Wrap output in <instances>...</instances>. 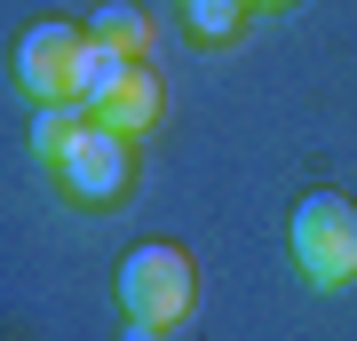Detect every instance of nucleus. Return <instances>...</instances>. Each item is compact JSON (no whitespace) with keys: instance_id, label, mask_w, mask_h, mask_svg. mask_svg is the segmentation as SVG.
<instances>
[{"instance_id":"9","label":"nucleus","mask_w":357,"mask_h":341,"mask_svg":"<svg viewBox=\"0 0 357 341\" xmlns=\"http://www.w3.org/2000/svg\"><path fill=\"white\" fill-rule=\"evenodd\" d=\"M88 32L112 40V48H128V56H151V8H135V0H103L88 16Z\"/></svg>"},{"instance_id":"7","label":"nucleus","mask_w":357,"mask_h":341,"mask_svg":"<svg viewBox=\"0 0 357 341\" xmlns=\"http://www.w3.org/2000/svg\"><path fill=\"white\" fill-rule=\"evenodd\" d=\"M135 63H143V56H128V48H112V40H96V32H88V48H79V103H88V112H103Z\"/></svg>"},{"instance_id":"11","label":"nucleus","mask_w":357,"mask_h":341,"mask_svg":"<svg viewBox=\"0 0 357 341\" xmlns=\"http://www.w3.org/2000/svg\"><path fill=\"white\" fill-rule=\"evenodd\" d=\"M255 8H294V0H255Z\"/></svg>"},{"instance_id":"3","label":"nucleus","mask_w":357,"mask_h":341,"mask_svg":"<svg viewBox=\"0 0 357 341\" xmlns=\"http://www.w3.org/2000/svg\"><path fill=\"white\" fill-rule=\"evenodd\" d=\"M79 48H88V24L40 16V24L16 40V88L32 103H79Z\"/></svg>"},{"instance_id":"6","label":"nucleus","mask_w":357,"mask_h":341,"mask_svg":"<svg viewBox=\"0 0 357 341\" xmlns=\"http://www.w3.org/2000/svg\"><path fill=\"white\" fill-rule=\"evenodd\" d=\"M88 135H96V112H88V103H40V119H32V151L48 159V167H64Z\"/></svg>"},{"instance_id":"1","label":"nucleus","mask_w":357,"mask_h":341,"mask_svg":"<svg viewBox=\"0 0 357 341\" xmlns=\"http://www.w3.org/2000/svg\"><path fill=\"white\" fill-rule=\"evenodd\" d=\"M294 262H302L310 286H349L357 278V206L342 190H310L294 206Z\"/></svg>"},{"instance_id":"10","label":"nucleus","mask_w":357,"mask_h":341,"mask_svg":"<svg viewBox=\"0 0 357 341\" xmlns=\"http://www.w3.org/2000/svg\"><path fill=\"white\" fill-rule=\"evenodd\" d=\"M119 341H159V326H143V317H128V333Z\"/></svg>"},{"instance_id":"5","label":"nucleus","mask_w":357,"mask_h":341,"mask_svg":"<svg viewBox=\"0 0 357 341\" xmlns=\"http://www.w3.org/2000/svg\"><path fill=\"white\" fill-rule=\"evenodd\" d=\"M159 112H167V88H159V72H151V63H135V72L119 79V96L103 103L96 119L112 127V135H128V143H135V135H151V127H159Z\"/></svg>"},{"instance_id":"8","label":"nucleus","mask_w":357,"mask_h":341,"mask_svg":"<svg viewBox=\"0 0 357 341\" xmlns=\"http://www.w3.org/2000/svg\"><path fill=\"white\" fill-rule=\"evenodd\" d=\"M246 16H255V0H183V24L199 48H230L246 32Z\"/></svg>"},{"instance_id":"4","label":"nucleus","mask_w":357,"mask_h":341,"mask_svg":"<svg viewBox=\"0 0 357 341\" xmlns=\"http://www.w3.org/2000/svg\"><path fill=\"white\" fill-rule=\"evenodd\" d=\"M128 175H135V151H128V135H112L103 119H96V135L56 167V183H64L79 206H112L119 190H128Z\"/></svg>"},{"instance_id":"2","label":"nucleus","mask_w":357,"mask_h":341,"mask_svg":"<svg viewBox=\"0 0 357 341\" xmlns=\"http://www.w3.org/2000/svg\"><path fill=\"white\" fill-rule=\"evenodd\" d=\"M191 294H199V278H191V254L183 246H135L128 262H119V302H128V317H143V326H183L191 317Z\"/></svg>"}]
</instances>
